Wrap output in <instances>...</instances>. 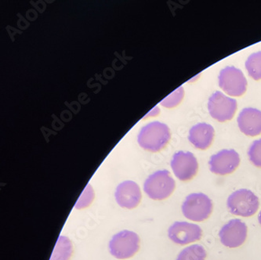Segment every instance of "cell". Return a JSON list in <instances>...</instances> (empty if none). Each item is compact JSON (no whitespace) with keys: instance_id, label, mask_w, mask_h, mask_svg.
Wrapping results in <instances>:
<instances>
[{"instance_id":"4","label":"cell","mask_w":261,"mask_h":260,"mask_svg":"<svg viewBox=\"0 0 261 260\" xmlns=\"http://www.w3.org/2000/svg\"><path fill=\"white\" fill-rule=\"evenodd\" d=\"M227 206L233 215L250 217L256 214L259 210V198L250 190H238L227 198Z\"/></svg>"},{"instance_id":"15","label":"cell","mask_w":261,"mask_h":260,"mask_svg":"<svg viewBox=\"0 0 261 260\" xmlns=\"http://www.w3.org/2000/svg\"><path fill=\"white\" fill-rule=\"evenodd\" d=\"M72 252V244L69 238L61 236L58 238L49 260H69Z\"/></svg>"},{"instance_id":"10","label":"cell","mask_w":261,"mask_h":260,"mask_svg":"<svg viewBox=\"0 0 261 260\" xmlns=\"http://www.w3.org/2000/svg\"><path fill=\"white\" fill-rule=\"evenodd\" d=\"M170 164L175 176L180 181L191 180L198 172V161L191 152L175 153Z\"/></svg>"},{"instance_id":"16","label":"cell","mask_w":261,"mask_h":260,"mask_svg":"<svg viewBox=\"0 0 261 260\" xmlns=\"http://www.w3.org/2000/svg\"><path fill=\"white\" fill-rule=\"evenodd\" d=\"M206 251L202 245L195 244L184 248L176 260H205Z\"/></svg>"},{"instance_id":"5","label":"cell","mask_w":261,"mask_h":260,"mask_svg":"<svg viewBox=\"0 0 261 260\" xmlns=\"http://www.w3.org/2000/svg\"><path fill=\"white\" fill-rule=\"evenodd\" d=\"M140 238L129 230H122L112 237L109 242L110 253L119 259L134 256L139 250Z\"/></svg>"},{"instance_id":"2","label":"cell","mask_w":261,"mask_h":260,"mask_svg":"<svg viewBox=\"0 0 261 260\" xmlns=\"http://www.w3.org/2000/svg\"><path fill=\"white\" fill-rule=\"evenodd\" d=\"M176 188V183L168 170H159L150 175L144 184V190L153 200L168 198Z\"/></svg>"},{"instance_id":"17","label":"cell","mask_w":261,"mask_h":260,"mask_svg":"<svg viewBox=\"0 0 261 260\" xmlns=\"http://www.w3.org/2000/svg\"><path fill=\"white\" fill-rule=\"evenodd\" d=\"M246 68L249 76L254 80H261V51L252 54L246 61Z\"/></svg>"},{"instance_id":"18","label":"cell","mask_w":261,"mask_h":260,"mask_svg":"<svg viewBox=\"0 0 261 260\" xmlns=\"http://www.w3.org/2000/svg\"><path fill=\"white\" fill-rule=\"evenodd\" d=\"M184 93L185 92H184L183 87L180 86L179 88L176 89L173 93L166 97L164 100H162L161 105L166 108H174L181 102L184 97Z\"/></svg>"},{"instance_id":"12","label":"cell","mask_w":261,"mask_h":260,"mask_svg":"<svg viewBox=\"0 0 261 260\" xmlns=\"http://www.w3.org/2000/svg\"><path fill=\"white\" fill-rule=\"evenodd\" d=\"M142 198L141 189L134 181L126 180L121 183L116 188V199L122 208H136Z\"/></svg>"},{"instance_id":"9","label":"cell","mask_w":261,"mask_h":260,"mask_svg":"<svg viewBox=\"0 0 261 260\" xmlns=\"http://www.w3.org/2000/svg\"><path fill=\"white\" fill-rule=\"evenodd\" d=\"M168 236L176 245H186L200 240L202 230L195 223L185 221H176L170 226Z\"/></svg>"},{"instance_id":"20","label":"cell","mask_w":261,"mask_h":260,"mask_svg":"<svg viewBox=\"0 0 261 260\" xmlns=\"http://www.w3.org/2000/svg\"><path fill=\"white\" fill-rule=\"evenodd\" d=\"M93 198H94V193H93V188L90 184H88L85 190L82 193L81 196L77 201L75 205V208L78 209V210L87 208L91 204Z\"/></svg>"},{"instance_id":"6","label":"cell","mask_w":261,"mask_h":260,"mask_svg":"<svg viewBox=\"0 0 261 260\" xmlns=\"http://www.w3.org/2000/svg\"><path fill=\"white\" fill-rule=\"evenodd\" d=\"M219 86L230 96H240L247 88V81L241 70L226 67L219 74Z\"/></svg>"},{"instance_id":"14","label":"cell","mask_w":261,"mask_h":260,"mask_svg":"<svg viewBox=\"0 0 261 260\" xmlns=\"http://www.w3.org/2000/svg\"><path fill=\"white\" fill-rule=\"evenodd\" d=\"M214 127L207 123H198L191 128L189 140L196 148L205 150L212 144L214 138Z\"/></svg>"},{"instance_id":"1","label":"cell","mask_w":261,"mask_h":260,"mask_svg":"<svg viewBox=\"0 0 261 260\" xmlns=\"http://www.w3.org/2000/svg\"><path fill=\"white\" fill-rule=\"evenodd\" d=\"M170 137V128L166 124L152 122L141 128L138 140L144 150L158 152L168 144Z\"/></svg>"},{"instance_id":"8","label":"cell","mask_w":261,"mask_h":260,"mask_svg":"<svg viewBox=\"0 0 261 260\" xmlns=\"http://www.w3.org/2000/svg\"><path fill=\"white\" fill-rule=\"evenodd\" d=\"M248 227L240 219L229 220L221 227L219 238L221 243L230 248L242 246L247 238Z\"/></svg>"},{"instance_id":"7","label":"cell","mask_w":261,"mask_h":260,"mask_svg":"<svg viewBox=\"0 0 261 260\" xmlns=\"http://www.w3.org/2000/svg\"><path fill=\"white\" fill-rule=\"evenodd\" d=\"M208 109L214 119L219 122H226L234 117L237 110V101L221 92L217 91L208 99Z\"/></svg>"},{"instance_id":"3","label":"cell","mask_w":261,"mask_h":260,"mask_svg":"<svg viewBox=\"0 0 261 260\" xmlns=\"http://www.w3.org/2000/svg\"><path fill=\"white\" fill-rule=\"evenodd\" d=\"M182 213L185 218L195 222H203L212 214V200L203 193H193L187 196L182 204Z\"/></svg>"},{"instance_id":"19","label":"cell","mask_w":261,"mask_h":260,"mask_svg":"<svg viewBox=\"0 0 261 260\" xmlns=\"http://www.w3.org/2000/svg\"><path fill=\"white\" fill-rule=\"evenodd\" d=\"M249 160L258 168H261V139L253 141L248 151Z\"/></svg>"},{"instance_id":"21","label":"cell","mask_w":261,"mask_h":260,"mask_svg":"<svg viewBox=\"0 0 261 260\" xmlns=\"http://www.w3.org/2000/svg\"><path fill=\"white\" fill-rule=\"evenodd\" d=\"M258 221H259V224L261 225V211L259 215H258Z\"/></svg>"},{"instance_id":"11","label":"cell","mask_w":261,"mask_h":260,"mask_svg":"<svg viewBox=\"0 0 261 260\" xmlns=\"http://www.w3.org/2000/svg\"><path fill=\"white\" fill-rule=\"evenodd\" d=\"M240 157L236 150H222L211 156L208 165L211 171L220 176L231 174L239 167Z\"/></svg>"},{"instance_id":"13","label":"cell","mask_w":261,"mask_h":260,"mask_svg":"<svg viewBox=\"0 0 261 260\" xmlns=\"http://www.w3.org/2000/svg\"><path fill=\"white\" fill-rule=\"evenodd\" d=\"M239 128L243 134L256 137L261 134V112L256 108H244L238 117Z\"/></svg>"}]
</instances>
